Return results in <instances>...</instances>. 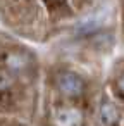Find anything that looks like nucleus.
<instances>
[{
	"label": "nucleus",
	"instance_id": "1",
	"mask_svg": "<svg viewBox=\"0 0 124 126\" xmlns=\"http://www.w3.org/2000/svg\"><path fill=\"white\" fill-rule=\"evenodd\" d=\"M57 86L64 95L76 97V95H79L83 92V79L78 74L66 71V73H60L57 76Z\"/></svg>",
	"mask_w": 124,
	"mask_h": 126
},
{
	"label": "nucleus",
	"instance_id": "2",
	"mask_svg": "<svg viewBox=\"0 0 124 126\" xmlns=\"http://www.w3.org/2000/svg\"><path fill=\"white\" fill-rule=\"evenodd\" d=\"M55 126H79L83 121V114L78 109H59L55 112Z\"/></svg>",
	"mask_w": 124,
	"mask_h": 126
},
{
	"label": "nucleus",
	"instance_id": "3",
	"mask_svg": "<svg viewBox=\"0 0 124 126\" xmlns=\"http://www.w3.org/2000/svg\"><path fill=\"white\" fill-rule=\"evenodd\" d=\"M100 117H102L103 124H114L117 121V117H119L117 107L112 102H103L102 107H100Z\"/></svg>",
	"mask_w": 124,
	"mask_h": 126
},
{
	"label": "nucleus",
	"instance_id": "4",
	"mask_svg": "<svg viewBox=\"0 0 124 126\" xmlns=\"http://www.w3.org/2000/svg\"><path fill=\"white\" fill-rule=\"evenodd\" d=\"M28 62H29V57L26 54H11L7 55V61H5L7 67L12 71H23L28 66Z\"/></svg>",
	"mask_w": 124,
	"mask_h": 126
},
{
	"label": "nucleus",
	"instance_id": "5",
	"mask_svg": "<svg viewBox=\"0 0 124 126\" xmlns=\"http://www.w3.org/2000/svg\"><path fill=\"white\" fill-rule=\"evenodd\" d=\"M12 83V79H11V76L5 73V71H0V90H4V88H7L9 85Z\"/></svg>",
	"mask_w": 124,
	"mask_h": 126
},
{
	"label": "nucleus",
	"instance_id": "6",
	"mask_svg": "<svg viewBox=\"0 0 124 126\" xmlns=\"http://www.w3.org/2000/svg\"><path fill=\"white\" fill-rule=\"evenodd\" d=\"M119 90L124 93V76H122V78H121V81H119Z\"/></svg>",
	"mask_w": 124,
	"mask_h": 126
}]
</instances>
